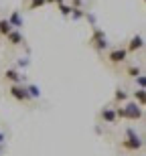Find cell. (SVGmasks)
<instances>
[{
    "mask_svg": "<svg viewBox=\"0 0 146 156\" xmlns=\"http://www.w3.org/2000/svg\"><path fill=\"white\" fill-rule=\"evenodd\" d=\"M144 116V112H142V105H138L136 101H130V104L122 105V108H118L116 110V118H124V120H140Z\"/></svg>",
    "mask_w": 146,
    "mask_h": 156,
    "instance_id": "cell-1",
    "label": "cell"
},
{
    "mask_svg": "<svg viewBox=\"0 0 146 156\" xmlns=\"http://www.w3.org/2000/svg\"><path fill=\"white\" fill-rule=\"evenodd\" d=\"M126 136H128V140H124V148H130V150H140V148H142V138L134 132V130H132V128H128V130H126Z\"/></svg>",
    "mask_w": 146,
    "mask_h": 156,
    "instance_id": "cell-2",
    "label": "cell"
},
{
    "mask_svg": "<svg viewBox=\"0 0 146 156\" xmlns=\"http://www.w3.org/2000/svg\"><path fill=\"white\" fill-rule=\"evenodd\" d=\"M91 45H94V49H95L98 53H101L104 49H108V39H105L104 30H101V29H98V27H95L94 37H91Z\"/></svg>",
    "mask_w": 146,
    "mask_h": 156,
    "instance_id": "cell-3",
    "label": "cell"
},
{
    "mask_svg": "<svg viewBox=\"0 0 146 156\" xmlns=\"http://www.w3.org/2000/svg\"><path fill=\"white\" fill-rule=\"evenodd\" d=\"M10 95H12L14 99H18V101H29V99H30L29 91H27V87H23L20 83L10 87Z\"/></svg>",
    "mask_w": 146,
    "mask_h": 156,
    "instance_id": "cell-4",
    "label": "cell"
},
{
    "mask_svg": "<svg viewBox=\"0 0 146 156\" xmlns=\"http://www.w3.org/2000/svg\"><path fill=\"white\" fill-rule=\"evenodd\" d=\"M126 57H128V51H126V49H114V51L110 53V61L112 63H124Z\"/></svg>",
    "mask_w": 146,
    "mask_h": 156,
    "instance_id": "cell-5",
    "label": "cell"
},
{
    "mask_svg": "<svg viewBox=\"0 0 146 156\" xmlns=\"http://www.w3.org/2000/svg\"><path fill=\"white\" fill-rule=\"evenodd\" d=\"M4 79H8V81H12L14 85H18V83H23V79H24V75H20L16 69H6V73H4Z\"/></svg>",
    "mask_w": 146,
    "mask_h": 156,
    "instance_id": "cell-6",
    "label": "cell"
},
{
    "mask_svg": "<svg viewBox=\"0 0 146 156\" xmlns=\"http://www.w3.org/2000/svg\"><path fill=\"white\" fill-rule=\"evenodd\" d=\"M6 20L10 23V27H12V29H14V30L23 29V16H20V12H18V10H14V12H12V14H10V16L6 18Z\"/></svg>",
    "mask_w": 146,
    "mask_h": 156,
    "instance_id": "cell-7",
    "label": "cell"
},
{
    "mask_svg": "<svg viewBox=\"0 0 146 156\" xmlns=\"http://www.w3.org/2000/svg\"><path fill=\"white\" fill-rule=\"evenodd\" d=\"M142 47H144V39H142L140 35H136V37H132V39H130V45H128V49H126V51H140Z\"/></svg>",
    "mask_w": 146,
    "mask_h": 156,
    "instance_id": "cell-8",
    "label": "cell"
},
{
    "mask_svg": "<svg viewBox=\"0 0 146 156\" xmlns=\"http://www.w3.org/2000/svg\"><path fill=\"white\" fill-rule=\"evenodd\" d=\"M6 39L10 41V45H23L24 43V37L20 35V30H10V33L6 35Z\"/></svg>",
    "mask_w": 146,
    "mask_h": 156,
    "instance_id": "cell-9",
    "label": "cell"
},
{
    "mask_svg": "<svg viewBox=\"0 0 146 156\" xmlns=\"http://www.w3.org/2000/svg\"><path fill=\"white\" fill-rule=\"evenodd\" d=\"M101 118H104V122H108V124H116V110H112V108H104L101 110Z\"/></svg>",
    "mask_w": 146,
    "mask_h": 156,
    "instance_id": "cell-10",
    "label": "cell"
},
{
    "mask_svg": "<svg viewBox=\"0 0 146 156\" xmlns=\"http://www.w3.org/2000/svg\"><path fill=\"white\" fill-rule=\"evenodd\" d=\"M27 91H29L30 99H39V98H41V87H39V85H35V83L27 87Z\"/></svg>",
    "mask_w": 146,
    "mask_h": 156,
    "instance_id": "cell-11",
    "label": "cell"
},
{
    "mask_svg": "<svg viewBox=\"0 0 146 156\" xmlns=\"http://www.w3.org/2000/svg\"><path fill=\"white\" fill-rule=\"evenodd\" d=\"M10 30H14V29L10 27V23H8L6 18H2V20H0V35H2V37H6L8 33H10Z\"/></svg>",
    "mask_w": 146,
    "mask_h": 156,
    "instance_id": "cell-12",
    "label": "cell"
},
{
    "mask_svg": "<svg viewBox=\"0 0 146 156\" xmlns=\"http://www.w3.org/2000/svg\"><path fill=\"white\" fill-rule=\"evenodd\" d=\"M71 20H81L83 16H85V12L81 10V8H71Z\"/></svg>",
    "mask_w": 146,
    "mask_h": 156,
    "instance_id": "cell-13",
    "label": "cell"
},
{
    "mask_svg": "<svg viewBox=\"0 0 146 156\" xmlns=\"http://www.w3.org/2000/svg\"><path fill=\"white\" fill-rule=\"evenodd\" d=\"M71 8H73V6L65 4V2H61V4H59V10H61V14H63V16H69V14H71Z\"/></svg>",
    "mask_w": 146,
    "mask_h": 156,
    "instance_id": "cell-14",
    "label": "cell"
},
{
    "mask_svg": "<svg viewBox=\"0 0 146 156\" xmlns=\"http://www.w3.org/2000/svg\"><path fill=\"white\" fill-rule=\"evenodd\" d=\"M134 98H136V104H138V105H144V89L134 91Z\"/></svg>",
    "mask_w": 146,
    "mask_h": 156,
    "instance_id": "cell-15",
    "label": "cell"
},
{
    "mask_svg": "<svg viewBox=\"0 0 146 156\" xmlns=\"http://www.w3.org/2000/svg\"><path fill=\"white\" fill-rule=\"evenodd\" d=\"M114 98H116L118 101H126V99H128V93L124 91V89H118V91H116V95H114Z\"/></svg>",
    "mask_w": 146,
    "mask_h": 156,
    "instance_id": "cell-16",
    "label": "cell"
},
{
    "mask_svg": "<svg viewBox=\"0 0 146 156\" xmlns=\"http://www.w3.org/2000/svg\"><path fill=\"white\" fill-rule=\"evenodd\" d=\"M29 63H30L29 57H20V59H18V67H23V69H24V67H29Z\"/></svg>",
    "mask_w": 146,
    "mask_h": 156,
    "instance_id": "cell-17",
    "label": "cell"
},
{
    "mask_svg": "<svg viewBox=\"0 0 146 156\" xmlns=\"http://www.w3.org/2000/svg\"><path fill=\"white\" fill-rule=\"evenodd\" d=\"M136 83H138V87H140V89H144V83H146V77H144V75H138V77H136Z\"/></svg>",
    "mask_w": 146,
    "mask_h": 156,
    "instance_id": "cell-18",
    "label": "cell"
},
{
    "mask_svg": "<svg viewBox=\"0 0 146 156\" xmlns=\"http://www.w3.org/2000/svg\"><path fill=\"white\" fill-rule=\"evenodd\" d=\"M85 16H87V20H89V23H91V24H94V27H95V23H98V16H95L94 12H87Z\"/></svg>",
    "mask_w": 146,
    "mask_h": 156,
    "instance_id": "cell-19",
    "label": "cell"
},
{
    "mask_svg": "<svg viewBox=\"0 0 146 156\" xmlns=\"http://www.w3.org/2000/svg\"><path fill=\"white\" fill-rule=\"evenodd\" d=\"M45 0H30V8H37V6H43Z\"/></svg>",
    "mask_w": 146,
    "mask_h": 156,
    "instance_id": "cell-20",
    "label": "cell"
},
{
    "mask_svg": "<svg viewBox=\"0 0 146 156\" xmlns=\"http://www.w3.org/2000/svg\"><path fill=\"white\" fill-rule=\"evenodd\" d=\"M128 73H130L132 77H138V75H140V69H138V67H130Z\"/></svg>",
    "mask_w": 146,
    "mask_h": 156,
    "instance_id": "cell-21",
    "label": "cell"
},
{
    "mask_svg": "<svg viewBox=\"0 0 146 156\" xmlns=\"http://www.w3.org/2000/svg\"><path fill=\"white\" fill-rule=\"evenodd\" d=\"M4 140H6V136H4V132H0V144H4Z\"/></svg>",
    "mask_w": 146,
    "mask_h": 156,
    "instance_id": "cell-22",
    "label": "cell"
},
{
    "mask_svg": "<svg viewBox=\"0 0 146 156\" xmlns=\"http://www.w3.org/2000/svg\"><path fill=\"white\" fill-rule=\"evenodd\" d=\"M45 2H57V4H61V2H65V0H45Z\"/></svg>",
    "mask_w": 146,
    "mask_h": 156,
    "instance_id": "cell-23",
    "label": "cell"
}]
</instances>
